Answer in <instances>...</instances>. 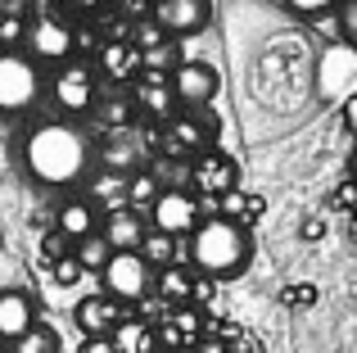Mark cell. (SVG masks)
Returning a JSON list of instances; mask_svg holds the SVG:
<instances>
[{
    "label": "cell",
    "instance_id": "1",
    "mask_svg": "<svg viewBox=\"0 0 357 353\" xmlns=\"http://www.w3.org/2000/svg\"><path fill=\"white\" fill-rule=\"evenodd\" d=\"M18 163L45 190H73L96 168V141L82 132V123L45 118V123L27 127L23 145H18Z\"/></svg>",
    "mask_w": 357,
    "mask_h": 353
},
{
    "label": "cell",
    "instance_id": "2",
    "mask_svg": "<svg viewBox=\"0 0 357 353\" xmlns=\"http://www.w3.org/2000/svg\"><path fill=\"white\" fill-rule=\"evenodd\" d=\"M185 240H190V245H185L190 267L199 276H208V281H236L253 263V231L244 227V222L222 218V213L199 218V227Z\"/></svg>",
    "mask_w": 357,
    "mask_h": 353
},
{
    "label": "cell",
    "instance_id": "3",
    "mask_svg": "<svg viewBox=\"0 0 357 353\" xmlns=\"http://www.w3.org/2000/svg\"><path fill=\"white\" fill-rule=\"evenodd\" d=\"M45 100V68L27 50H0V118H23Z\"/></svg>",
    "mask_w": 357,
    "mask_h": 353
},
{
    "label": "cell",
    "instance_id": "4",
    "mask_svg": "<svg viewBox=\"0 0 357 353\" xmlns=\"http://www.w3.org/2000/svg\"><path fill=\"white\" fill-rule=\"evenodd\" d=\"M45 96L54 100L59 118L86 123V118L96 114V105H100V77H96V68H91L86 59H68L45 77Z\"/></svg>",
    "mask_w": 357,
    "mask_h": 353
},
{
    "label": "cell",
    "instance_id": "5",
    "mask_svg": "<svg viewBox=\"0 0 357 353\" xmlns=\"http://www.w3.org/2000/svg\"><path fill=\"white\" fill-rule=\"evenodd\" d=\"M167 132H163V150L167 154H204V150H218L222 141V118L213 109H176L167 118Z\"/></svg>",
    "mask_w": 357,
    "mask_h": 353
},
{
    "label": "cell",
    "instance_id": "6",
    "mask_svg": "<svg viewBox=\"0 0 357 353\" xmlns=\"http://www.w3.org/2000/svg\"><path fill=\"white\" fill-rule=\"evenodd\" d=\"M18 50H27L41 68H59V63L77 59V54H73V23H68V18H59L54 9H41V14L27 23L23 45H18Z\"/></svg>",
    "mask_w": 357,
    "mask_h": 353
},
{
    "label": "cell",
    "instance_id": "7",
    "mask_svg": "<svg viewBox=\"0 0 357 353\" xmlns=\"http://www.w3.org/2000/svg\"><path fill=\"white\" fill-rule=\"evenodd\" d=\"M100 281H105V294L118 303H140L149 290H154V267L131 249V254H109V263L100 267Z\"/></svg>",
    "mask_w": 357,
    "mask_h": 353
},
{
    "label": "cell",
    "instance_id": "8",
    "mask_svg": "<svg viewBox=\"0 0 357 353\" xmlns=\"http://www.w3.org/2000/svg\"><path fill=\"white\" fill-rule=\"evenodd\" d=\"M199 218H204L199 200L190 190H181V186H163L154 195V204H149V231H163L172 240H185L199 227Z\"/></svg>",
    "mask_w": 357,
    "mask_h": 353
},
{
    "label": "cell",
    "instance_id": "9",
    "mask_svg": "<svg viewBox=\"0 0 357 353\" xmlns=\"http://www.w3.org/2000/svg\"><path fill=\"white\" fill-rule=\"evenodd\" d=\"M167 82H172L176 109H208L213 100H218V91H222V73L213 68V63H204V59H181L172 73H167Z\"/></svg>",
    "mask_w": 357,
    "mask_h": 353
},
{
    "label": "cell",
    "instance_id": "10",
    "mask_svg": "<svg viewBox=\"0 0 357 353\" xmlns=\"http://www.w3.org/2000/svg\"><path fill=\"white\" fill-rule=\"evenodd\" d=\"M149 18L167 41L199 36L213 23V0H149Z\"/></svg>",
    "mask_w": 357,
    "mask_h": 353
},
{
    "label": "cell",
    "instance_id": "11",
    "mask_svg": "<svg viewBox=\"0 0 357 353\" xmlns=\"http://www.w3.org/2000/svg\"><path fill=\"white\" fill-rule=\"evenodd\" d=\"M227 190H240V168H236V159H231L227 150H204V154H195V163H190V195L195 200H204V204H218Z\"/></svg>",
    "mask_w": 357,
    "mask_h": 353
},
{
    "label": "cell",
    "instance_id": "12",
    "mask_svg": "<svg viewBox=\"0 0 357 353\" xmlns=\"http://www.w3.org/2000/svg\"><path fill=\"white\" fill-rule=\"evenodd\" d=\"M131 105H136V114H145L149 123H167V118L176 114V96H172V82H167V73L140 68L136 82H131Z\"/></svg>",
    "mask_w": 357,
    "mask_h": 353
},
{
    "label": "cell",
    "instance_id": "13",
    "mask_svg": "<svg viewBox=\"0 0 357 353\" xmlns=\"http://www.w3.org/2000/svg\"><path fill=\"white\" fill-rule=\"evenodd\" d=\"M36 294L23 290V285H9V290H0V345H14L23 331L36 326Z\"/></svg>",
    "mask_w": 357,
    "mask_h": 353
},
{
    "label": "cell",
    "instance_id": "14",
    "mask_svg": "<svg viewBox=\"0 0 357 353\" xmlns=\"http://www.w3.org/2000/svg\"><path fill=\"white\" fill-rule=\"evenodd\" d=\"M145 231H149V222L140 218L136 209H109L105 213V222H100V240H105L114 254H131V249H140V240H145Z\"/></svg>",
    "mask_w": 357,
    "mask_h": 353
},
{
    "label": "cell",
    "instance_id": "15",
    "mask_svg": "<svg viewBox=\"0 0 357 353\" xmlns=\"http://www.w3.org/2000/svg\"><path fill=\"white\" fill-rule=\"evenodd\" d=\"M96 159L105 163L109 172H140V159H145V145H140L136 127H122V132H105Z\"/></svg>",
    "mask_w": 357,
    "mask_h": 353
},
{
    "label": "cell",
    "instance_id": "16",
    "mask_svg": "<svg viewBox=\"0 0 357 353\" xmlns=\"http://www.w3.org/2000/svg\"><path fill=\"white\" fill-rule=\"evenodd\" d=\"M73 322H77L82 336H109V331L122 322V303L109 299V294H86L73 308Z\"/></svg>",
    "mask_w": 357,
    "mask_h": 353
},
{
    "label": "cell",
    "instance_id": "17",
    "mask_svg": "<svg viewBox=\"0 0 357 353\" xmlns=\"http://www.w3.org/2000/svg\"><path fill=\"white\" fill-rule=\"evenodd\" d=\"M54 231H59L68 245H77V240L96 236V231H100V213H96V204L82 200V195L63 200V204H59V213H54Z\"/></svg>",
    "mask_w": 357,
    "mask_h": 353
},
{
    "label": "cell",
    "instance_id": "18",
    "mask_svg": "<svg viewBox=\"0 0 357 353\" xmlns=\"http://www.w3.org/2000/svg\"><path fill=\"white\" fill-rule=\"evenodd\" d=\"M100 73H105L109 82H136L140 73V50L122 36V41H100Z\"/></svg>",
    "mask_w": 357,
    "mask_h": 353
},
{
    "label": "cell",
    "instance_id": "19",
    "mask_svg": "<svg viewBox=\"0 0 357 353\" xmlns=\"http://www.w3.org/2000/svg\"><path fill=\"white\" fill-rule=\"evenodd\" d=\"M190 290H195V267L167 263V267L154 272V290H149V294H158L167 308H181V303H190Z\"/></svg>",
    "mask_w": 357,
    "mask_h": 353
},
{
    "label": "cell",
    "instance_id": "20",
    "mask_svg": "<svg viewBox=\"0 0 357 353\" xmlns=\"http://www.w3.org/2000/svg\"><path fill=\"white\" fill-rule=\"evenodd\" d=\"M118 353H158V331L140 317H122L114 331H109Z\"/></svg>",
    "mask_w": 357,
    "mask_h": 353
},
{
    "label": "cell",
    "instance_id": "21",
    "mask_svg": "<svg viewBox=\"0 0 357 353\" xmlns=\"http://www.w3.org/2000/svg\"><path fill=\"white\" fill-rule=\"evenodd\" d=\"M199 331H204L199 308H195V303H181V308H167V322H163V331H158V345H195Z\"/></svg>",
    "mask_w": 357,
    "mask_h": 353
},
{
    "label": "cell",
    "instance_id": "22",
    "mask_svg": "<svg viewBox=\"0 0 357 353\" xmlns=\"http://www.w3.org/2000/svg\"><path fill=\"white\" fill-rule=\"evenodd\" d=\"M91 118H100L105 132H122V127L136 123V105H131V96H114V100H100Z\"/></svg>",
    "mask_w": 357,
    "mask_h": 353
},
{
    "label": "cell",
    "instance_id": "23",
    "mask_svg": "<svg viewBox=\"0 0 357 353\" xmlns=\"http://www.w3.org/2000/svg\"><path fill=\"white\" fill-rule=\"evenodd\" d=\"M140 258H145L149 267H167V263H176V240L172 236H163V231H145V240H140V249H136Z\"/></svg>",
    "mask_w": 357,
    "mask_h": 353
},
{
    "label": "cell",
    "instance_id": "24",
    "mask_svg": "<svg viewBox=\"0 0 357 353\" xmlns=\"http://www.w3.org/2000/svg\"><path fill=\"white\" fill-rule=\"evenodd\" d=\"M109 254H114V249H109L105 240H100V231L73 245V258H77V267H82V272H100V267L109 263Z\"/></svg>",
    "mask_w": 357,
    "mask_h": 353
},
{
    "label": "cell",
    "instance_id": "25",
    "mask_svg": "<svg viewBox=\"0 0 357 353\" xmlns=\"http://www.w3.org/2000/svg\"><path fill=\"white\" fill-rule=\"evenodd\" d=\"M9 353H59V336H54L50 326H41V322H36L32 331H23V336L9 345Z\"/></svg>",
    "mask_w": 357,
    "mask_h": 353
},
{
    "label": "cell",
    "instance_id": "26",
    "mask_svg": "<svg viewBox=\"0 0 357 353\" xmlns=\"http://www.w3.org/2000/svg\"><path fill=\"white\" fill-rule=\"evenodd\" d=\"M163 190V186L154 181L149 172H131V181H127V209H145V204H154V195Z\"/></svg>",
    "mask_w": 357,
    "mask_h": 353
},
{
    "label": "cell",
    "instance_id": "27",
    "mask_svg": "<svg viewBox=\"0 0 357 353\" xmlns=\"http://www.w3.org/2000/svg\"><path fill=\"white\" fill-rule=\"evenodd\" d=\"M176 45L172 41H158V45H149V50H140V68H149V73H172L176 68Z\"/></svg>",
    "mask_w": 357,
    "mask_h": 353
},
{
    "label": "cell",
    "instance_id": "28",
    "mask_svg": "<svg viewBox=\"0 0 357 353\" xmlns=\"http://www.w3.org/2000/svg\"><path fill=\"white\" fill-rule=\"evenodd\" d=\"M27 32V18L18 9H0V50H18Z\"/></svg>",
    "mask_w": 357,
    "mask_h": 353
},
{
    "label": "cell",
    "instance_id": "29",
    "mask_svg": "<svg viewBox=\"0 0 357 353\" xmlns=\"http://www.w3.org/2000/svg\"><path fill=\"white\" fill-rule=\"evenodd\" d=\"M335 27H340V41L357 50V0H335Z\"/></svg>",
    "mask_w": 357,
    "mask_h": 353
},
{
    "label": "cell",
    "instance_id": "30",
    "mask_svg": "<svg viewBox=\"0 0 357 353\" xmlns=\"http://www.w3.org/2000/svg\"><path fill=\"white\" fill-rule=\"evenodd\" d=\"M41 254H45V263H59V258H68L73 254V245H68V240H63L59 236V231H45V236H41Z\"/></svg>",
    "mask_w": 357,
    "mask_h": 353
},
{
    "label": "cell",
    "instance_id": "31",
    "mask_svg": "<svg viewBox=\"0 0 357 353\" xmlns=\"http://www.w3.org/2000/svg\"><path fill=\"white\" fill-rule=\"evenodd\" d=\"M50 272H54V281H59V285H77L82 281V276H86V272H82V267H77V258H59V263H50Z\"/></svg>",
    "mask_w": 357,
    "mask_h": 353
},
{
    "label": "cell",
    "instance_id": "32",
    "mask_svg": "<svg viewBox=\"0 0 357 353\" xmlns=\"http://www.w3.org/2000/svg\"><path fill=\"white\" fill-rule=\"evenodd\" d=\"M289 9H294L298 18H321V14H331L335 9V0H285Z\"/></svg>",
    "mask_w": 357,
    "mask_h": 353
},
{
    "label": "cell",
    "instance_id": "33",
    "mask_svg": "<svg viewBox=\"0 0 357 353\" xmlns=\"http://www.w3.org/2000/svg\"><path fill=\"white\" fill-rule=\"evenodd\" d=\"M312 299H317V285H289V290H285V303H289V308H307Z\"/></svg>",
    "mask_w": 357,
    "mask_h": 353
},
{
    "label": "cell",
    "instance_id": "34",
    "mask_svg": "<svg viewBox=\"0 0 357 353\" xmlns=\"http://www.w3.org/2000/svg\"><path fill=\"white\" fill-rule=\"evenodd\" d=\"M262 213H267V204H262V195H244V213H240V222L249 227V222H258Z\"/></svg>",
    "mask_w": 357,
    "mask_h": 353
},
{
    "label": "cell",
    "instance_id": "35",
    "mask_svg": "<svg viewBox=\"0 0 357 353\" xmlns=\"http://www.w3.org/2000/svg\"><path fill=\"white\" fill-rule=\"evenodd\" d=\"M77 353H118V349H114V340H109V336H86Z\"/></svg>",
    "mask_w": 357,
    "mask_h": 353
},
{
    "label": "cell",
    "instance_id": "36",
    "mask_svg": "<svg viewBox=\"0 0 357 353\" xmlns=\"http://www.w3.org/2000/svg\"><path fill=\"white\" fill-rule=\"evenodd\" d=\"M340 118H344V132H349V136H357V96H349V100H344Z\"/></svg>",
    "mask_w": 357,
    "mask_h": 353
},
{
    "label": "cell",
    "instance_id": "37",
    "mask_svg": "<svg viewBox=\"0 0 357 353\" xmlns=\"http://www.w3.org/2000/svg\"><path fill=\"white\" fill-rule=\"evenodd\" d=\"M190 353H231V349H227V340H213V336H199V340H195V345H190Z\"/></svg>",
    "mask_w": 357,
    "mask_h": 353
},
{
    "label": "cell",
    "instance_id": "38",
    "mask_svg": "<svg viewBox=\"0 0 357 353\" xmlns=\"http://www.w3.org/2000/svg\"><path fill=\"white\" fill-rule=\"evenodd\" d=\"M321 231H326L321 218H307V222H303V240H321Z\"/></svg>",
    "mask_w": 357,
    "mask_h": 353
},
{
    "label": "cell",
    "instance_id": "39",
    "mask_svg": "<svg viewBox=\"0 0 357 353\" xmlns=\"http://www.w3.org/2000/svg\"><path fill=\"white\" fill-rule=\"evenodd\" d=\"M68 5H73V9H82V14H100L109 0H68Z\"/></svg>",
    "mask_w": 357,
    "mask_h": 353
},
{
    "label": "cell",
    "instance_id": "40",
    "mask_svg": "<svg viewBox=\"0 0 357 353\" xmlns=\"http://www.w3.org/2000/svg\"><path fill=\"white\" fill-rule=\"evenodd\" d=\"M353 186H357V150H353Z\"/></svg>",
    "mask_w": 357,
    "mask_h": 353
},
{
    "label": "cell",
    "instance_id": "41",
    "mask_svg": "<svg viewBox=\"0 0 357 353\" xmlns=\"http://www.w3.org/2000/svg\"><path fill=\"white\" fill-rule=\"evenodd\" d=\"M0 245H5V236H0Z\"/></svg>",
    "mask_w": 357,
    "mask_h": 353
},
{
    "label": "cell",
    "instance_id": "42",
    "mask_svg": "<svg viewBox=\"0 0 357 353\" xmlns=\"http://www.w3.org/2000/svg\"><path fill=\"white\" fill-rule=\"evenodd\" d=\"M0 353H5V349H0Z\"/></svg>",
    "mask_w": 357,
    "mask_h": 353
}]
</instances>
